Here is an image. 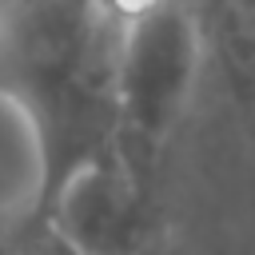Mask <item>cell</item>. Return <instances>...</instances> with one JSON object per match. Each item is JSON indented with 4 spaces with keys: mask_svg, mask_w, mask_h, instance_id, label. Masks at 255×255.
<instances>
[{
    "mask_svg": "<svg viewBox=\"0 0 255 255\" xmlns=\"http://www.w3.org/2000/svg\"><path fill=\"white\" fill-rule=\"evenodd\" d=\"M0 104L32 135L28 211L116 147V20L100 0H0Z\"/></svg>",
    "mask_w": 255,
    "mask_h": 255,
    "instance_id": "1",
    "label": "cell"
},
{
    "mask_svg": "<svg viewBox=\"0 0 255 255\" xmlns=\"http://www.w3.org/2000/svg\"><path fill=\"white\" fill-rule=\"evenodd\" d=\"M203 56L183 0H143L116 20V151L151 183Z\"/></svg>",
    "mask_w": 255,
    "mask_h": 255,
    "instance_id": "2",
    "label": "cell"
},
{
    "mask_svg": "<svg viewBox=\"0 0 255 255\" xmlns=\"http://www.w3.org/2000/svg\"><path fill=\"white\" fill-rule=\"evenodd\" d=\"M40 219L76 255H143L151 235V183L108 147L56 187Z\"/></svg>",
    "mask_w": 255,
    "mask_h": 255,
    "instance_id": "3",
    "label": "cell"
},
{
    "mask_svg": "<svg viewBox=\"0 0 255 255\" xmlns=\"http://www.w3.org/2000/svg\"><path fill=\"white\" fill-rule=\"evenodd\" d=\"M223 32H227L235 68H243V72L255 76V0H235Z\"/></svg>",
    "mask_w": 255,
    "mask_h": 255,
    "instance_id": "4",
    "label": "cell"
},
{
    "mask_svg": "<svg viewBox=\"0 0 255 255\" xmlns=\"http://www.w3.org/2000/svg\"><path fill=\"white\" fill-rule=\"evenodd\" d=\"M0 255H20V235H16V211H0Z\"/></svg>",
    "mask_w": 255,
    "mask_h": 255,
    "instance_id": "5",
    "label": "cell"
}]
</instances>
